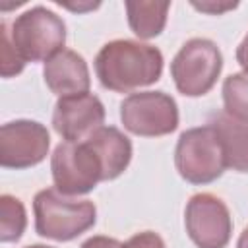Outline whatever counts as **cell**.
I'll use <instances>...</instances> for the list:
<instances>
[{
    "mask_svg": "<svg viewBox=\"0 0 248 248\" xmlns=\"http://www.w3.org/2000/svg\"><path fill=\"white\" fill-rule=\"evenodd\" d=\"M163 72V54L157 46L116 39L107 43L95 58V74L103 87L116 93L155 83Z\"/></svg>",
    "mask_w": 248,
    "mask_h": 248,
    "instance_id": "cell-1",
    "label": "cell"
},
{
    "mask_svg": "<svg viewBox=\"0 0 248 248\" xmlns=\"http://www.w3.org/2000/svg\"><path fill=\"white\" fill-rule=\"evenodd\" d=\"M35 231L45 238L68 242L89 231L97 221V209L89 200H74L56 188L41 190L33 200Z\"/></svg>",
    "mask_w": 248,
    "mask_h": 248,
    "instance_id": "cell-2",
    "label": "cell"
},
{
    "mask_svg": "<svg viewBox=\"0 0 248 248\" xmlns=\"http://www.w3.org/2000/svg\"><path fill=\"white\" fill-rule=\"evenodd\" d=\"M10 37L23 62H46L64 50L66 25L54 12L45 6H35L14 19Z\"/></svg>",
    "mask_w": 248,
    "mask_h": 248,
    "instance_id": "cell-3",
    "label": "cell"
},
{
    "mask_svg": "<svg viewBox=\"0 0 248 248\" xmlns=\"http://www.w3.org/2000/svg\"><path fill=\"white\" fill-rule=\"evenodd\" d=\"M174 165L178 174L190 184L217 180L227 165L215 128L207 124L182 132L174 149Z\"/></svg>",
    "mask_w": 248,
    "mask_h": 248,
    "instance_id": "cell-4",
    "label": "cell"
},
{
    "mask_svg": "<svg viewBox=\"0 0 248 248\" xmlns=\"http://www.w3.org/2000/svg\"><path fill=\"white\" fill-rule=\"evenodd\" d=\"M223 56L209 39H190L170 62V76L176 89L186 97L205 95L217 81Z\"/></svg>",
    "mask_w": 248,
    "mask_h": 248,
    "instance_id": "cell-5",
    "label": "cell"
},
{
    "mask_svg": "<svg viewBox=\"0 0 248 248\" xmlns=\"http://www.w3.org/2000/svg\"><path fill=\"white\" fill-rule=\"evenodd\" d=\"M54 186L64 196L91 192L103 180V165L87 141L58 143L50 157Z\"/></svg>",
    "mask_w": 248,
    "mask_h": 248,
    "instance_id": "cell-6",
    "label": "cell"
},
{
    "mask_svg": "<svg viewBox=\"0 0 248 248\" xmlns=\"http://www.w3.org/2000/svg\"><path fill=\"white\" fill-rule=\"evenodd\" d=\"M120 120L136 136H167L178 126V107L165 91H140L120 103Z\"/></svg>",
    "mask_w": 248,
    "mask_h": 248,
    "instance_id": "cell-7",
    "label": "cell"
},
{
    "mask_svg": "<svg viewBox=\"0 0 248 248\" xmlns=\"http://www.w3.org/2000/svg\"><path fill=\"white\" fill-rule=\"evenodd\" d=\"M184 223L188 236L198 248H225L231 240L232 221L229 207L213 194L202 192L192 196Z\"/></svg>",
    "mask_w": 248,
    "mask_h": 248,
    "instance_id": "cell-8",
    "label": "cell"
},
{
    "mask_svg": "<svg viewBox=\"0 0 248 248\" xmlns=\"http://www.w3.org/2000/svg\"><path fill=\"white\" fill-rule=\"evenodd\" d=\"M50 147L48 130L35 120H14L0 128V165L29 169L39 165Z\"/></svg>",
    "mask_w": 248,
    "mask_h": 248,
    "instance_id": "cell-9",
    "label": "cell"
},
{
    "mask_svg": "<svg viewBox=\"0 0 248 248\" xmlns=\"http://www.w3.org/2000/svg\"><path fill=\"white\" fill-rule=\"evenodd\" d=\"M103 120L105 107L91 93L60 97L52 112V126L66 141H85L103 126Z\"/></svg>",
    "mask_w": 248,
    "mask_h": 248,
    "instance_id": "cell-10",
    "label": "cell"
},
{
    "mask_svg": "<svg viewBox=\"0 0 248 248\" xmlns=\"http://www.w3.org/2000/svg\"><path fill=\"white\" fill-rule=\"evenodd\" d=\"M46 87L58 97L83 95L89 91V70L87 62L76 50L64 48L45 62L43 68Z\"/></svg>",
    "mask_w": 248,
    "mask_h": 248,
    "instance_id": "cell-11",
    "label": "cell"
},
{
    "mask_svg": "<svg viewBox=\"0 0 248 248\" xmlns=\"http://www.w3.org/2000/svg\"><path fill=\"white\" fill-rule=\"evenodd\" d=\"M85 141L93 147L103 165V180H114L128 169L132 159V143L118 128L101 126Z\"/></svg>",
    "mask_w": 248,
    "mask_h": 248,
    "instance_id": "cell-12",
    "label": "cell"
},
{
    "mask_svg": "<svg viewBox=\"0 0 248 248\" xmlns=\"http://www.w3.org/2000/svg\"><path fill=\"white\" fill-rule=\"evenodd\" d=\"M221 141L225 165L238 172H248V124L227 112H217L209 122Z\"/></svg>",
    "mask_w": 248,
    "mask_h": 248,
    "instance_id": "cell-13",
    "label": "cell"
},
{
    "mask_svg": "<svg viewBox=\"0 0 248 248\" xmlns=\"http://www.w3.org/2000/svg\"><path fill=\"white\" fill-rule=\"evenodd\" d=\"M170 4L169 2H126L128 23L130 29L140 39H153L157 37L167 23Z\"/></svg>",
    "mask_w": 248,
    "mask_h": 248,
    "instance_id": "cell-14",
    "label": "cell"
},
{
    "mask_svg": "<svg viewBox=\"0 0 248 248\" xmlns=\"http://www.w3.org/2000/svg\"><path fill=\"white\" fill-rule=\"evenodd\" d=\"M27 225V215L21 200L4 194L0 198V240L16 242L21 238Z\"/></svg>",
    "mask_w": 248,
    "mask_h": 248,
    "instance_id": "cell-15",
    "label": "cell"
},
{
    "mask_svg": "<svg viewBox=\"0 0 248 248\" xmlns=\"http://www.w3.org/2000/svg\"><path fill=\"white\" fill-rule=\"evenodd\" d=\"M225 112L248 124V74H231L223 83Z\"/></svg>",
    "mask_w": 248,
    "mask_h": 248,
    "instance_id": "cell-16",
    "label": "cell"
},
{
    "mask_svg": "<svg viewBox=\"0 0 248 248\" xmlns=\"http://www.w3.org/2000/svg\"><path fill=\"white\" fill-rule=\"evenodd\" d=\"M23 66L25 62L17 54L12 43V37H10V23L2 19L0 23V72L4 78H12V76H17L23 70Z\"/></svg>",
    "mask_w": 248,
    "mask_h": 248,
    "instance_id": "cell-17",
    "label": "cell"
},
{
    "mask_svg": "<svg viewBox=\"0 0 248 248\" xmlns=\"http://www.w3.org/2000/svg\"><path fill=\"white\" fill-rule=\"evenodd\" d=\"M122 248H165V242L159 234L151 232V231H143L134 234L132 238H128Z\"/></svg>",
    "mask_w": 248,
    "mask_h": 248,
    "instance_id": "cell-18",
    "label": "cell"
},
{
    "mask_svg": "<svg viewBox=\"0 0 248 248\" xmlns=\"http://www.w3.org/2000/svg\"><path fill=\"white\" fill-rule=\"evenodd\" d=\"M79 248H122V244L116 238L108 236H91L87 238Z\"/></svg>",
    "mask_w": 248,
    "mask_h": 248,
    "instance_id": "cell-19",
    "label": "cell"
},
{
    "mask_svg": "<svg viewBox=\"0 0 248 248\" xmlns=\"http://www.w3.org/2000/svg\"><path fill=\"white\" fill-rule=\"evenodd\" d=\"M192 6L194 8H198V10H202V12H209V14H221V12H225V10H232V8H236V2H227V4H215V2H192Z\"/></svg>",
    "mask_w": 248,
    "mask_h": 248,
    "instance_id": "cell-20",
    "label": "cell"
},
{
    "mask_svg": "<svg viewBox=\"0 0 248 248\" xmlns=\"http://www.w3.org/2000/svg\"><path fill=\"white\" fill-rule=\"evenodd\" d=\"M236 62L242 66L244 74H248V33H246V37L242 39V43L236 48Z\"/></svg>",
    "mask_w": 248,
    "mask_h": 248,
    "instance_id": "cell-21",
    "label": "cell"
},
{
    "mask_svg": "<svg viewBox=\"0 0 248 248\" xmlns=\"http://www.w3.org/2000/svg\"><path fill=\"white\" fill-rule=\"evenodd\" d=\"M236 248H248V227L240 232L238 236V242H236Z\"/></svg>",
    "mask_w": 248,
    "mask_h": 248,
    "instance_id": "cell-22",
    "label": "cell"
},
{
    "mask_svg": "<svg viewBox=\"0 0 248 248\" xmlns=\"http://www.w3.org/2000/svg\"><path fill=\"white\" fill-rule=\"evenodd\" d=\"M25 248H50V246H45V244H33V246H25Z\"/></svg>",
    "mask_w": 248,
    "mask_h": 248,
    "instance_id": "cell-23",
    "label": "cell"
}]
</instances>
